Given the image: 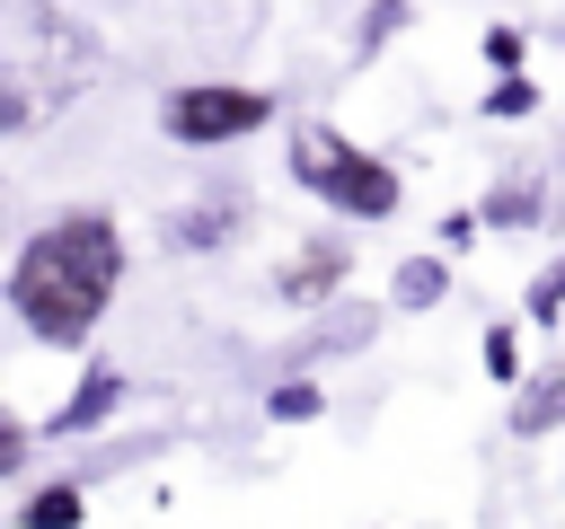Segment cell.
<instances>
[{
	"instance_id": "cell-1",
	"label": "cell",
	"mask_w": 565,
	"mask_h": 529,
	"mask_svg": "<svg viewBox=\"0 0 565 529\" xmlns=\"http://www.w3.org/2000/svg\"><path fill=\"white\" fill-rule=\"evenodd\" d=\"M115 291H124V220L106 203H62L53 220H35L0 282L18 335L44 353H88Z\"/></svg>"
},
{
	"instance_id": "cell-2",
	"label": "cell",
	"mask_w": 565,
	"mask_h": 529,
	"mask_svg": "<svg viewBox=\"0 0 565 529\" xmlns=\"http://www.w3.org/2000/svg\"><path fill=\"white\" fill-rule=\"evenodd\" d=\"M97 71L88 26H71L53 0H18L9 9V62H0V132L26 141L44 123V106H71Z\"/></svg>"
},
{
	"instance_id": "cell-3",
	"label": "cell",
	"mask_w": 565,
	"mask_h": 529,
	"mask_svg": "<svg viewBox=\"0 0 565 529\" xmlns=\"http://www.w3.org/2000/svg\"><path fill=\"white\" fill-rule=\"evenodd\" d=\"M282 176H291L327 220H344V229L397 220V203H406L397 159H388V150H371V141H353V132H335V123H318V115L282 132Z\"/></svg>"
},
{
	"instance_id": "cell-4",
	"label": "cell",
	"mask_w": 565,
	"mask_h": 529,
	"mask_svg": "<svg viewBox=\"0 0 565 529\" xmlns=\"http://www.w3.org/2000/svg\"><path fill=\"white\" fill-rule=\"evenodd\" d=\"M274 115H282V97L256 88V79H177L159 97V141H177V150H238V141L274 132Z\"/></svg>"
},
{
	"instance_id": "cell-5",
	"label": "cell",
	"mask_w": 565,
	"mask_h": 529,
	"mask_svg": "<svg viewBox=\"0 0 565 529\" xmlns=\"http://www.w3.org/2000/svg\"><path fill=\"white\" fill-rule=\"evenodd\" d=\"M344 282H353V229H309L282 264H274V300L282 309H335L344 300Z\"/></svg>"
},
{
	"instance_id": "cell-6",
	"label": "cell",
	"mask_w": 565,
	"mask_h": 529,
	"mask_svg": "<svg viewBox=\"0 0 565 529\" xmlns=\"http://www.w3.org/2000/svg\"><path fill=\"white\" fill-rule=\"evenodd\" d=\"M124 406H132V379H124L115 361H88V370L62 388V406H53L35 432H44V441H88V432H106Z\"/></svg>"
},
{
	"instance_id": "cell-7",
	"label": "cell",
	"mask_w": 565,
	"mask_h": 529,
	"mask_svg": "<svg viewBox=\"0 0 565 529\" xmlns=\"http://www.w3.org/2000/svg\"><path fill=\"white\" fill-rule=\"evenodd\" d=\"M238 229H247V194L238 185H212V194H194V203H177L159 220V238L177 256H221V247H238Z\"/></svg>"
},
{
	"instance_id": "cell-8",
	"label": "cell",
	"mask_w": 565,
	"mask_h": 529,
	"mask_svg": "<svg viewBox=\"0 0 565 529\" xmlns=\"http://www.w3.org/2000/svg\"><path fill=\"white\" fill-rule=\"evenodd\" d=\"M503 432H512V441H547V432H565V361H547V370H530V379L512 388Z\"/></svg>"
},
{
	"instance_id": "cell-9",
	"label": "cell",
	"mask_w": 565,
	"mask_h": 529,
	"mask_svg": "<svg viewBox=\"0 0 565 529\" xmlns=\"http://www.w3.org/2000/svg\"><path fill=\"white\" fill-rule=\"evenodd\" d=\"M9 529H88V485L79 476H53V485H26Z\"/></svg>"
},
{
	"instance_id": "cell-10",
	"label": "cell",
	"mask_w": 565,
	"mask_h": 529,
	"mask_svg": "<svg viewBox=\"0 0 565 529\" xmlns=\"http://www.w3.org/2000/svg\"><path fill=\"white\" fill-rule=\"evenodd\" d=\"M450 264H459V256H441V247H424V256H406V264L388 273V309H406V317H424V309H441V300H450Z\"/></svg>"
},
{
	"instance_id": "cell-11",
	"label": "cell",
	"mask_w": 565,
	"mask_h": 529,
	"mask_svg": "<svg viewBox=\"0 0 565 529\" xmlns=\"http://www.w3.org/2000/svg\"><path fill=\"white\" fill-rule=\"evenodd\" d=\"M415 18H424L415 0H362V18H353V44H344V62H353V71H371V62H380V53H388V44H397V35L415 26Z\"/></svg>"
},
{
	"instance_id": "cell-12",
	"label": "cell",
	"mask_w": 565,
	"mask_h": 529,
	"mask_svg": "<svg viewBox=\"0 0 565 529\" xmlns=\"http://www.w3.org/2000/svg\"><path fill=\"white\" fill-rule=\"evenodd\" d=\"M539 106H547V88H539L530 71H494V79H486V97H477V115H486V123H530Z\"/></svg>"
},
{
	"instance_id": "cell-13",
	"label": "cell",
	"mask_w": 565,
	"mask_h": 529,
	"mask_svg": "<svg viewBox=\"0 0 565 529\" xmlns=\"http://www.w3.org/2000/svg\"><path fill=\"white\" fill-rule=\"evenodd\" d=\"M539 203H547V194H539V176H503V185H486V203H477V212H486V229H530V220H539Z\"/></svg>"
},
{
	"instance_id": "cell-14",
	"label": "cell",
	"mask_w": 565,
	"mask_h": 529,
	"mask_svg": "<svg viewBox=\"0 0 565 529\" xmlns=\"http://www.w3.org/2000/svg\"><path fill=\"white\" fill-rule=\"evenodd\" d=\"M521 326H530V317H494V326L477 335V361H486L494 388H521V379H530V370H521Z\"/></svg>"
},
{
	"instance_id": "cell-15",
	"label": "cell",
	"mask_w": 565,
	"mask_h": 529,
	"mask_svg": "<svg viewBox=\"0 0 565 529\" xmlns=\"http://www.w3.org/2000/svg\"><path fill=\"white\" fill-rule=\"evenodd\" d=\"M327 414V388L309 379V370H282L274 388H265V423H318Z\"/></svg>"
},
{
	"instance_id": "cell-16",
	"label": "cell",
	"mask_w": 565,
	"mask_h": 529,
	"mask_svg": "<svg viewBox=\"0 0 565 529\" xmlns=\"http://www.w3.org/2000/svg\"><path fill=\"white\" fill-rule=\"evenodd\" d=\"M477 62H486V79H494V71H530V35H521L512 18H486V35H477Z\"/></svg>"
},
{
	"instance_id": "cell-17",
	"label": "cell",
	"mask_w": 565,
	"mask_h": 529,
	"mask_svg": "<svg viewBox=\"0 0 565 529\" xmlns=\"http://www.w3.org/2000/svg\"><path fill=\"white\" fill-rule=\"evenodd\" d=\"M521 317H530V326H556V317H565V256H547V264L530 273V291H521Z\"/></svg>"
},
{
	"instance_id": "cell-18",
	"label": "cell",
	"mask_w": 565,
	"mask_h": 529,
	"mask_svg": "<svg viewBox=\"0 0 565 529\" xmlns=\"http://www.w3.org/2000/svg\"><path fill=\"white\" fill-rule=\"evenodd\" d=\"M477 238H486V212H477V203H468V212H441V220H433V247H441V256H468Z\"/></svg>"
},
{
	"instance_id": "cell-19",
	"label": "cell",
	"mask_w": 565,
	"mask_h": 529,
	"mask_svg": "<svg viewBox=\"0 0 565 529\" xmlns=\"http://www.w3.org/2000/svg\"><path fill=\"white\" fill-rule=\"evenodd\" d=\"M35 441H44V432L9 414V423H0V467H9V476H26V450H35Z\"/></svg>"
}]
</instances>
